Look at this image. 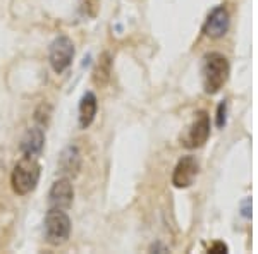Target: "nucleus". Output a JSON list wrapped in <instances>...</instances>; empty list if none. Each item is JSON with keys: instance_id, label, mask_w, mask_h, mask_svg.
Returning <instances> with one entry per match:
<instances>
[{"instance_id": "1a4fd4ad", "label": "nucleus", "mask_w": 258, "mask_h": 254, "mask_svg": "<svg viewBox=\"0 0 258 254\" xmlns=\"http://www.w3.org/2000/svg\"><path fill=\"white\" fill-rule=\"evenodd\" d=\"M45 144V132L41 127H31L26 131V134L21 139V153L23 156H33L36 158L41 153Z\"/></svg>"}, {"instance_id": "423d86ee", "label": "nucleus", "mask_w": 258, "mask_h": 254, "mask_svg": "<svg viewBox=\"0 0 258 254\" xmlns=\"http://www.w3.org/2000/svg\"><path fill=\"white\" fill-rule=\"evenodd\" d=\"M74 199V189L73 184L68 177H62L55 181L50 187L48 193V206L50 208H59V210H68L73 205Z\"/></svg>"}, {"instance_id": "f8f14e48", "label": "nucleus", "mask_w": 258, "mask_h": 254, "mask_svg": "<svg viewBox=\"0 0 258 254\" xmlns=\"http://www.w3.org/2000/svg\"><path fill=\"white\" fill-rule=\"evenodd\" d=\"M110 74H112V60H110V55L109 53H103L102 59H100L97 69L93 72V82L97 86H105L110 79Z\"/></svg>"}, {"instance_id": "f257e3e1", "label": "nucleus", "mask_w": 258, "mask_h": 254, "mask_svg": "<svg viewBox=\"0 0 258 254\" xmlns=\"http://www.w3.org/2000/svg\"><path fill=\"white\" fill-rule=\"evenodd\" d=\"M41 166L33 156H23L19 163H16L11 174V186L18 196H26L33 193L38 186Z\"/></svg>"}, {"instance_id": "4468645a", "label": "nucleus", "mask_w": 258, "mask_h": 254, "mask_svg": "<svg viewBox=\"0 0 258 254\" xmlns=\"http://www.w3.org/2000/svg\"><path fill=\"white\" fill-rule=\"evenodd\" d=\"M227 251H229L227 245H226V244H222V242H215V244L209 249V252H212V254H222V252H227Z\"/></svg>"}, {"instance_id": "39448f33", "label": "nucleus", "mask_w": 258, "mask_h": 254, "mask_svg": "<svg viewBox=\"0 0 258 254\" xmlns=\"http://www.w3.org/2000/svg\"><path fill=\"white\" fill-rule=\"evenodd\" d=\"M210 136V119L207 115V112H198L197 117H195L193 124L188 127L186 134L182 136V146L195 149L200 148L207 143Z\"/></svg>"}, {"instance_id": "20e7f679", "label": "nucleus", "mask_w": 258, "mask_h": 254, "mask_svg": "<svg viewBox=\"0 0 258 254\" xmlns=\"http://www.w3.org/2000/svg\"><path fill=\"white\" fill-rule=\"evenodd\" d=\"M73 59H74L73 41L64 35L57 36V38L52 41L50 50H48V60H50V65H52L53 72L62 74L71 65Z\"/></svg>"}, {"instance_id": "ddd939ff", "label": "nucleus", "mask_w": 258, "mask_h": 254, "mask_svg": "<svg viewBox=\"0 0 258 254\" xmlns=\"http://www.w3.org/2000/svg\"><path fill=\"white\" fill-rule=\"evenodd\" d=\"M226 120H227V103L222 102L219 105V110H217V127L226 126Z\"/></svg>"}, {"instance_id": "9d476101", "label": "nucleus", "mask_w": 258, "mask_h": 254, "mask_svg": "<svg viewBox=\"0 0 258 254\" xmlns=\"http://www.w3.org/2000/svg\"><path fill=\"white\" fill-rule=\"evenodd\" d=\"M98 110V100L95 97V93L91 91H86L85 95L80 100V115H78V120H80V127L81 129H88L95 120V115H97Z\"/></svg>"}, {"instance_id": "f03ea898", "label": "nucleus", "mask_w": 258, "mask_h": 254, "mask_svg": "<svg viewBox=\"0 0 258 254\" xmlns=\"http://www.w3.org/2000/svg\"><path fill=\"white\" fill-rule=\"evenodd\" d=\"M229 77V62L222 53L212 52L205 55L202 65V79L203 88L207 93L214 95L226 84Z\"/></svg>"}, {"instance_id": "6e6552de", "label": "nucleus", "mask_w": 258, "mask_h": 254, "mask_svg": "<svg viewBox=\"0 0 258 254\" xmlns=\"http://www.w3.org/2000/svg\"><path fill=\"white\" fill-rule=\"evenodd\" d=\"M229 30V12L226 11V7L219 6L215 9H212V12L207 18L205 24H203V33L210 38H220L224 36Z\"/></svg>"}, {"instance_id": "9b49d317", "label": "nucleus", "mask_w": 258, "mask_h": 254, "mask_svg": "<svg viewBox=\"0 0 258 254\" xmlns=\"http://www.w3.org/2000/svg\"><path fill=\"white\" fill-rule=\"evenodd\" d=\"M59 168L64 176H76L81 168V153L76 146H68L59 158Z\"/></svg>"}, {"instance_id": "7ed1b4c3", "label": "nucleus", "mask_w": 258, "mask_h": 254, "mask_svg": "<svg viewBox=\"0 0 258 254\" xmlns=\"http://www.w3.org/2000/svg\"><path fill=\"white\" fill-rule=\"evenodd\" d=\"M71 235V220L59 208H50L45 216V239L50 245H62Z\"/></svg>"}, {"instance_id": "0eeeda50", "label": "nucleus", "mask_w": 258, "mask_h": 254, "mask_svg": "<svg viewBox=\"0 0 258 254\" xmlns=\"http://www.w3.org/2000/svg\"><path fill=\"white\" fill-rule=\"evenodd\" d=\"M198 176V163L193 156H184L179 160V163L174 168L172 174V184L179 187V189H184L189 187L195 182V179Z\"/></svg>"}]
</instances>
